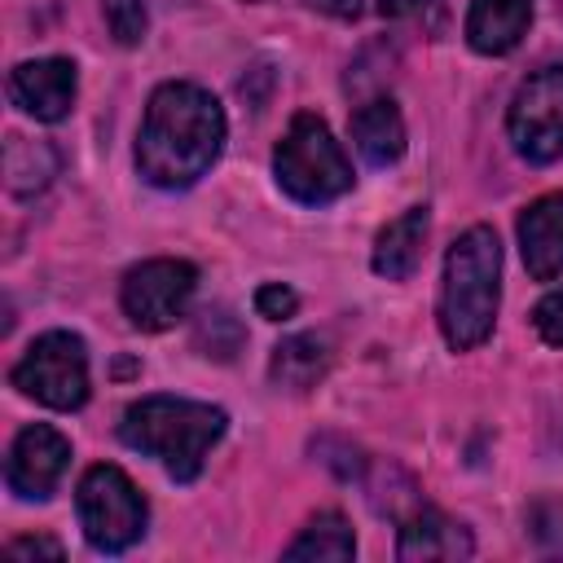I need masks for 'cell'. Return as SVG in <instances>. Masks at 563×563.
Instances as JSON below:
<instances>
[{
    "label": "cell",
    "instance_id": "obj_16",
    "mask_svg": "<svg viewBox=\"0 0 563 563\" xmlns=\"http://www.w3.org/2000/svg\"><path fill=\"white\" fill-rule=\"evenodd\" d=\"M325 369H330V343L321 334H290L273 347V361H268V378L286 391L317 387Z\"/></svg>",
    "mask_w": 563,
    "mask_h": 563
},
{
    "label": "cell",
    "instance_id": "obj_4",
    "mask_svg": "<svg viewBox=\"0 0 563 563\" xmlns=\"http://www.w3.org/2000/svg\"><path fill=\"white\" fill-rule=\"evenodd\" d=\"M273 176L295 202L308 207L334 202L352 189V163L334 141V132L325 128V119H317L312 110H299L282 132L273 150Z\"/></svg>",
    "mask_w": 563,
    "mask_h": 563
},
{
    "label": "cell",
    "instance_id": "obj_3",
    "mask_svg": "<svg viewBox=\"0 0 563 563\" xmlns=\"http://www.w3.org/2000/svg\"><path fill=\"white\" fill-rule=\"evenodd\" d=\"M229 413L202 400H185V396H141L123 409L119 435L128 449L158 457L163 471L180 484L198 479L211 444L224 435Z\"/></svg>",
    "mask_w": 563,
    "mask_h": 563
},
{
    "label": "cell",
    "instance_id": "obj_10",
    "mask_svg": "<svg viewBox=\"0 0 563 563\" xmlns=\"http://www.w3.org/2000/svg\"><path fill=\"white\" fill-rule=\"evenodd\" d=\"M75 62L66 57H35V62H22L13 66L9 75V97L40 123H57L70 114L75 106Z\"/></svg>",
    "mask_w": 563,
    "mask_h": 563
},
{
    "label": "cell",
    "instance_id": "obj_11",
    "mask_svg": "<svg viewBox=\"0 0 563 563\" xmlns=\"http://www.w3.org/2000/svg\"><path fill=\"white\" fill-rule=\"evenodd\" d=\"M519 251H523V264L537 282H554L563 273V189L523 207Z\"/></svg>",
    "mask_w": 563,
    "mask_h": 563
},
{
    "label": "cell",
    "instance_id": "obj_17",
    "mask_svg": "<svg viewBox=\"0 0 563 563\" xmlns=\"http://www.w3.org/2000/svg\"><path fill=\"white\" fill-rule=\"evenodd\" d=\"M57 176V154L44 141H26V136H9L4 145V180L18 198L40 194L48 180Z\"/></svg>",
    "mask_w": 563,
    "mask_h": 563
},
{
    "label": "cell",
    "instance_id": "obj_12",
    "mask_svg": "<svg viewBox=\"0 0 563 563\" xmlns=\"http://www.w3.org/2000/svg\"><path fill=\"white\" fill-rule=\"evenodd\" d=\"M475 541L471 532L449 519L444 510H431V506H418L409 519H400V545L396 554L405 563H440V559H471Z\"/></svg>",
    "mask_w": 563,
    "mask_h": 563
},
{
    "label": "cell",
    "instance_id": "obj_22",
    "mask_svg": "<svg viewBox=\"0 0 563 563\" xmlns=\"http://www.w3.org/2000/svg\"><path fill=\"white\" fill-rule=\"evenodd\" d=\"M532 325L550 347H563V286H554L537 308H532Z\"/></svg>",
    "mask_w": 563,
    "mask_h": 563
},
{
    "label": "cell",
    "instance_id": "obj_23",
    "mask_svg": "<svg viewBox=\"0 0 563 563\" xmlns=\"http://www.w3.org/2000/svg\"><path fill=\"white\" fill-rule=\"evenodd\" d=\"M295 308H299V295L290 286H282V282H268V286L255 290V312L268 317V321H290Z\"/></svg>",
    "mask_w": 563,
    "mask_h": 563
},
{
    "label": "cell",
    "instance_id": "obj_6",
    "mask_svg": "<svg viewBox=\"0 0 563 563\" xmlns=\"http://www.w3.org/2000/svg\"><path fill=\"white\" fill-rule=\"evenodd\" d=\"M13 387L48 409H79L88 400V352L70 330L40 334L13 365Z\"/></svg>",
    "mask_w": 563,
    "mask_h": 563
},
{
    "label": "cell",
    "instance_id": "obj_1",
    "mask_svg": "<svg viewBox=\"0 0 563 563\" xmlns=\"http://www.w3.org/2000/svg\"><path fill=\"white\" fill-rule=\"evenodd\" d=\"M220 145L224 110L207 88L172 79L150 92L136 132V172L154 189H189L220 158Z\"/></svg>",
    "mask_w": 563,
    "mask_h": 563
},
{
    "label": "cell",
    "instance_id": "obj_8",
    "mask_svg": "<svg viewBox=\"0 0 563 563\" xmlns=\"http://www.w3.org/2000/svg\"><path fill=\"white\" fill-rule=\"evenodd\" d=\"M194 290H198V268L189 260H145L123 277L119 299L136 330L158 334L185 317Z\"/></svg>",
    "mask_w": 563,
    "mask_h": 563
},
{
    "label": "cell",
    "instance_id": "obj_19",
    "mask_svg": "<svg viewBox=\"0 0 563 563\" xmlns=\"http://www.w3.org/2000/svg\"><path fill=\"white\" fill-rule=\"evenodd\" d=\"M101 9H106V26H110V35H114L123 48H132V44L145 40V31H150L145 0H101Z\"/></svg>",
    "mask_w": 563,
    "mask_h": 563
},
{
    "label": "cell",
    "instance_id": "obj_14",
    "mask_svg": "<svg viewBox=\"0 0 563 563\" xmlns=\"http://www.w3.org/2000/svg\"><path fill=\"white\" fill-rule=\"evenodd\" d=\"M427 229H431V211L427 207H409L396 220H387L378 229V238H374V255H369L374 273L387 277V282H405L422 260Z\"/></svg>",
    "mask_w": 563,
    "mask_h": 563
},
{
    "label": "cell",
    "instance_id": "obj_5",
    "mask_svg": "<svg viewBox=\"0 0 563 563\" xmlns=\"http://www.w3.org/2000/svg\"><path fill=\"white\" fill-rule=\"evenodd\" d=\"M75 506H79L88 545L101 554H123L128 545H136L145 537V519H150L145 497L110 462H97L84 471V479L75 488Z\"/></svg>",
    "mask_w": 563,
    "mask_h": 563
},
{
    "label": "cell",
    "instance_id": "obj_24",
    "mask_svg": "<svg viewBox=\"0 0 563 563\" xmlns=\"http://www.w3.org/2000/svg\"><path fill=\"white\" fill-rule=\"evenodd\" d=\"M9 559H62V545L53 537H18L4 545Z\"/></svg>",
    "mask_w": 563,
    "mask_h": 563
},
{
    "label": "cell",
    "instance_id": "obj_20",
    "mask_svg": "<svg viewBox=\"0 0 563 563\" xmlns=\"http://www.w3.org/2000/svg\"><path fill=\"white\" fill-rule=\"evenodd\" d=\"M528 532H532V541H537L541 550L563 554V501H559V497L532 501V510H528Z\"/></svg>",
    "mask_w": 563,
    "mask_h": 563
},
{
    "label": "cell",
    "instance_id": "obj_25",
    "mask_svg": "<svg viewBox=\"0 0 563 563\" xmlns=\"http://www.w3.org/2000/svg\"><path fill=\"white\" fill-rule=\"evenodd\" d=\"M308 9H317V13H325V18H356L361 9H365V0H303Z\"/></svg>",
    "mask_w": 563,
    "mask_h": 563
},
{
    "label": "cell",
    "instance_id": "obj_21",
    "mask_svg": "<svg viewBox=\"0 0 563 563\" xmlns=\"http://www.w3.org/2000/svg\"><path fill=\"white\" fill-rule=\"evenodd\" d=\"M378 13L391 22H418L422 31H444V4L440 0H378Z\"/></svg>",
    "mask_w": 563,
    "mask_h": 563
},
{
    "label": "cell",
    "instance_id": "obj_18",
    "mask_svg": "<svg viewBox=\"0 0 563 563\" xmlns=\"http://www.w3.org/2000/svg\"><path fill=\"white\" fill-rule=\"evenodd\" d=\"M352 554H356V537H352L347 519L334 515V510L308 519L303 532L286 545V559H330V563H339V559H352Z\"/></svg>",
    "mask_w": 563,
    "mask_h": 563
},
{
    "label": "cell",
    "instance_id": "obj_2",
    "mask_svg": "<svg viewBox=\"0 0 563 563\" xmlns=\"http://www.w3.org/2000/svg\"><path fill=\"white\" fill-rule=\"evenodd\" d=\"M501 303V242L488 224H471L444 255L440 334L453 352H471L493 334Z\"/></svg>",
    "mask_w": 563,
    "mask_h": 563
},
{
    "label": "cell",
    "instance_id": "obj_7",
    "mask_svg": "<svg viewBox=\"0 0 563 563\" xmlns=\"http://www.w3.org/2000/svg\"><path fill=\"white\" fill-rule=\"evenodd\" d=\"M506 132L519 158L528 163L563 158V66H541L515 88L506 110Z\"/></svg>",
    "mask_w": 563,
    "mask_h": 563
},
{
    "label": "cell",
    "instance_id": "obj_13",
    "mask_svg": "<svg viewBox=\"0 0 563 563\" xmlns=\"http://www.w3.org/2000/svg\"><path fill=\"white\" fill-rule=\"evenodd\" d=\"M532 22V0H471L466 9V44L484 57L510 53Z\"/></svg>",
    "mask_w": 563,
    "mask_h": 563
},
{
    "label": "cell",
    "instance_id": "obj_9",
    "mask_svg": "<svg viewBox=\"0 0 563 563\" xmlns=\"http://www.w3.org/2000/svg\"><path fill=\"white\" fill-rule=\"evenodd\" d=\"M70 466V440L48 427V422H31L18 431L13 449H9V462H4V479L18 497L26 501H44L57 493L62 475Z\"/></svg>",
    "mask_w": 563,
    "mask_h": 563
},
{
    "label": "cell",
    "instance_id": "obj_15",
    "mask_svg": "<svg viewBox=\"0 0 563 563\" xmlns=\"http://www.w3.org/2000/svg\"><path fill=\"white\" fill-rule=\"evenodd\" d=\"M352 145L374 167H387V163H396L405 154V119H400L391 97H369L365 106H356V114H352Z\"/></svg>",
    "mask_w": 563,
    "mask_h": 563
}]
</instances>
